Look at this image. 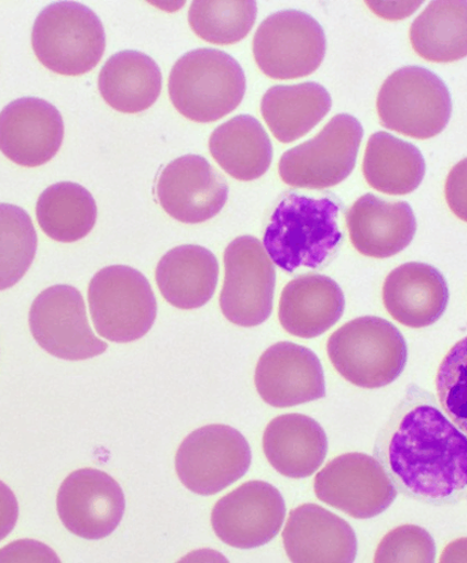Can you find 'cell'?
I'll return each instance as SVG.
<instances>
[{
  "label": "cell",
  "instance_id": "6da1fadb",
  "mask_svg": "<svg viewBox=\"0 0 467 563\" xmlns=\"http://www.w3.org/2000/svg\"><path fill=\"white\" fill-rule=\"evenodd\" d=\"M376 460L397 492L433 506L464 499L467 439L426 394L408 396L378 435Z\"/></svg>",
  "mask_w": 467,
  "mask_h": 563
},
{
  "label": "cell",
  "instance_id": "7a4b0ae2",
  "mask_svg": "<svg viewBox=\"0 0 467 563\" xmlns=\"http://www.w3.org/2000/svg\"><path fill=\"white\" fill-rule=\"evenodd\" d=\"M340 213L341 206L332 198L290 194L266 227L264 249L289 274L302 266L318 269L341 243Z\"/></svg>",
  "mask_w": 467,
  "mask_h": 563
},
{
  "label": "cell",
  "instance_id": "3957f363",
  "mask_svg": "<svg viewBox=\"0 0 467 563\" xmlns=\"http://www.w3.org/2000/svg\"><path fill=\"white\" fill-rule=\"evenodd\" d=\"M168 90L179 113L196 123H212L242 103L246 77L229 53L198 48L186 53L173 66Z\"/></svg>",
  "mask_w": 467,
  "mask_h": 563
},
{
  "label": "cell",
  "instance_id": "277c9868",
  "mask_svg": "<svg viewBox=\"0 0 467 563\" xmlns=\"http://www.w3.org/2000/svg\"><path fill=\"white\" fill-rule=\"evenodd\" d=\"M327 354L345 380L363 388H381L403 373L408 345L402 332L390 321L367 316L333 332Z\"/></svg>",
  "mask_w": 467,
  "mask_h": 563
},
{
  "label": "cell",
  "instance_id": "5b68a950",
  "mask_svg": "<svg viewBox=\"0 0 467 563\" xmlns=\"http://www.w3.org/2000/svg\"><path fill=\"white\" fill-rule=\"evenodd\" d=\"M35 56L46 68L64 76L91 71L105 48L103 25L84 4L59 2L38 13L33 26Z\"/></svg>",
  "mask_w": 467,
  "mask_h": 563
},
{
  "label": "cell",
  "instance_id": "8992f818",
  "mask_svg": "<svg viewBox=\"0 0 467 563\" xmlns=\"http://www.w3.org/2000/svg\"><path fill=\"white\" fill-rule=\"evenodd\" d=\"M88 299L93 327L101 338L111 342H135L155 323L154 291L149 280L133 267H104L92 277Z\"/></svg>",
  "mask_w": 467,
  "mask_h": 563
},
{
  "label": "cell",
  "instance_id": "52a82bcc",
  "mask_svg": "<svg viewBox=\"0 0 467 563\" xmlns=\"http://www.w3.org/2000/svg\"><path fill=\"white\" fill-rule=\"evenodd\" d=\"M381 124L402 135L430 140L451 119V93L444 80L421 66H405L387 78L377 101Z\"/></svg>",
  "mask_w": 467,
  "mask_h": 563
},
{
  "label": "cell",
  "instance_id": "ba28073f",
  "mask_svg": "<svg viewBox=\"0 0 467 563\" xmlns=\"http://www.w3.org/2000/svg\"><path fill=\"white\" fill-rule=\"evenodd\" d=\"M363 139V125L355 117H333L318 136L280 157V179L298 189L325 190L336 186L354 170Z\"/></svg>",
  "mask_w": 467,
  "mask_h": 563
},
{
  "label": "cell",
  "instance_id": "9c48e42d",
  "mask_svg": "<svg viewBox=\"0 0 467 563\" xmlns=\"http://www.w3.org/2000/svg\"><path fill=\"white\" fill-rule=\"evenodd\" d=\"M251 463L252 451L246 438L224 424L197 429L182 441L176 457L181 484L205 496L235 484L248 472Z\"/></svg>",
  "mask_w": 467,
  "mask_h": 563
},
{
  "label": "cell",
  "instance_id": "30bf717a",
  "mask_svg": "<svg viewBox=\"0 0 467 563\" xmlns=\"http://www.w3.org/2000/svg\"><path fill=\"white\" fill-rule=\"evenodd\" d=\"M224 285L220 305L231 323L255 328L273 313L275 264L255 236H238L224 252Z\"/></svg>",
  "mask_w": 467,
  "mask_h": 563
},
{
  "label": "cell",
  "instance_id": "8fae6325",
  "mask_svg": "<svg viewBox=\"0 0 467 563\" xmlns=\"http://www.w3.org/2000/svg\"><path fill=\"white\" fill-rule=\"evenodd\" d=\"M326 53L323 26L309 13L286 10L266 19L253 38V55L259 69L274 79L312 75Z\"/></svg>",
  "mask_w": 467,
  "mask_h": 563
},
{
  "label": "cell",
  "instance_id": "7c38bea8",
  "mask_svg": "<svg viewBox=\"0 0 467 563\" xmlns=\"http://www.w3.org/2000/svg\"><path fill=\"white\" fill-rule=\"evenodd\" d=\"M30 327L37 344L58 358L88 360L109 347L92 332L82 294L71 286H53L40 294L31 308Z\"/></svg>",
  "mask_w": 467,
  "mask_h": 563
},
{
  "label": "cell",
  "instance_id": "4fadbf2b",
  "mask_svg": "<svg viewBox=\"0 0 467 563\" xmlns=\"http://www.w3.org/2000/svg\"><path fill=\"white\" fill-rule=\"evenodd\" d=\"M318 499L356 518L370 519L397 499V489L381 464L365 453H346L331 461L314 481Z\"/></svg>",
  "mask_w": 467,
  "mask_h": 563
},
{
  "label": "cell",
  "instance_id": "5bb4252c",
  "mask_svg": "<svg viewBox=\"0 0 467 563\" xmlns=\"http://www.w3.org/2000/svg\"><path fill=\"white\" fill-rule=\"evenodd\" d=\"M285 519L282 494L268 482L251 481L213 507L211 526L225 544L253 549L271 542Z\"/></svg>",
  "mask_w": 467,
  "mask_h": 563
},
{
  "label": "cell",
  "instance_id": "9a60e30c",
  "mask_svg": "<svg viewBox=\"0 0 467 563\" xmlns=\"http://www.w3.org/2000/svg\"><path fill=\"white\" fill-rule=\"evenodd\" d=\"M125 495L109 474L81 468L66 477L57 496L59 518L78 538L98 541L110 536L125 514Z\"/></svg>",
  "mask_w": 467,
  "mask_h": 563
},
{
  "label": "cell",
  "instance_id": "2e32d148",
  "mask_svg": "<svg viewBox=\"0 0 467 563\" xmlns=\"http://www.w3.org/2000/svg\"><path fill=\"white\" fill-rule=\"evenodd\" d=\"M156 191L159 205L173 219L197 224L221 212L230 187L205 157L185 155L159 174Z\"/></svg>",
  "mask_w": 467,
  "mask_h": 563
},
{
  "label": "cell",
  "instance_id": "e0dca14e",
  "mask_svg": "<svg viewBox=\"0 0 467 563\" xmlns=\"http://www.w3.org/2000/svg\"><path fill=\"white\" fill-rule=\"evenodd\" d=\"M255 383L265 404L290 408L326 396L322 362L303 345L274 344L259 358Z\"/></svg>",
  "mask_w": 467,
  "mask_h": 563
},
{
  "label": "cell",
  "instance_id": "ac0fdd59",
  "mask_svg": "<svg viewBox=\"0 0 467 563\" xmlns=\"http://www.w3.org/2000/svg\"><path fill=\"white\" fill-rule=\"evenodd\" d=\"M64 140V122L55 106L23 98L0 112V152L22 167H40L57 155Z\"/></svg>",
  "mask_w": 467,
  "mask_h": 563
},
{
  "label": "cell",
  "instance_id": "d6986e66",
  "mask_svg": "<svg viewBox=\"0 0 467 563\" xmlns=\"http://www.w3.org/2000/svg\"><path fill=\"white\" fill-rule=\"evenodd\" d=\"M282 536L291 562L352 563L357 556L356 534L348 522L314 504L292 509Z\"/></svg>",
  "mask_w": 467,
  "mask_h": 563
},
{
  "label": "cell",
  "instance_id": "ffe728a7",
  "mask_svg": "<svg viewBox=\"0 0 467 563\" xmlns=\"http://www.w3.org/2000/svg\"><path fill=\"white\" fill-rule=\"evenodd\" d=\"M353 246L364 256L385 260L405 250L415 238V213L407 202H387L367 194L346 213Z\"/></svg>",
  "mask_w": 467,
  "mask_h": 563
},
{
  "label": "cell",
  "instance_id": "44dd1931",
  "mask_svg": "<svg viewBox=\"0 0 467 563\" xmlns=\"http://www.w3.org/2000/svg\"><path fill=\"white\" fill-rule=\"evenodd\" d=\"M448 286L442 273L424 263L400 265L386 277L382 300L398 323L423 329L436 323L446 311Z\"/></svg>",
  "mask_w": 467,
  "mask_h": 563
},
{
  "label": "cell",
  "instance_id": "7402d4cb",
  "mask_svg": "<svg viewBox=\"0 0 467 563\" xmlns=\"http://www.w3.org/2000/svg\"><path fill=\"white\" fill-rule=\"evenodd\" d=\"M345 298L337 282L324 275H302L285 287L278 307L280 325L292 336L315 339L338 323Z\"/></svg>",
  "mask_w": 467,
  "mask_h": 563
},
{
  "label": "cell",
  "instance_id": "603a6c76",
  "mask_svg": "<svg viewBox=\"0 0 467 563\" xmlns=\"http://www.w3.org/2000/svg\"><path fill=\"white\" fill-rule=\"evenodd\" d=\"M263 449L280 475L304 478L323 465L329 442L324 428L315 420L302 413H287L266 427Z\"/></svg>",
  "mask_w": 467,
  "mask_h": 563
},
{
  "label": "cell",
  "instance_id": "cb8c5ba5",
  "mask_svg": "<svg viewBox=\"0 0 467 563\" xmlns=\"http://www.w3.org/2000/svg\"><path fill=\"white\" fill-rule=\"evenodd\" d=\"M220 266L215 254L198 245L168 251L156 267L163 297L180 310L207 305L218 288Z\"/></svg>",
  "mask_w": 467,
  "mask_h": 563
},
{
  "label": "cell",
  "instance_id": "d4e9b609",
  "mask_svg": "<svg viewBox=\"0 0 467 563\" xmlns=\"http://www.w3.org/2000/svg\"><path fill=\"white\" fill-rule=\"evenodd\" d=\"M99 89L112 109L140 113L157 101L163 90V74L156 62L144 53L123 51L103 65Z\"/></svg>",
  "mask_w": 467,
  "mask_h": 563
},
{
  "label": "cell",
  "instance_id": "484cf974",
  "mask_svg": "<svg viewBox=\"0 0 467 563\" xmlns=\"http://www.w3.org/2000/svg\"><path fill=\"white\" fill-rule=\"evenodd\" d=\"M209 150L221 168L236 180L259 179L269 170L274 150L255 117L237 115L212 132Z\"/></svg>",
  "mask_w": 467,
  "mask_h": 563
},
{
  "label": "cell",
  "instance_id": "4316f807",
  "mask_svg": "<svg viewBox=\"0 0 467 563\" xmlns=\"http://www.w3.org/2000/svg\"><path fill=\"white\" fill-rule=\"evenodd\" d=\"M332 99L314 82L276 86L265 92L262 115L280 143H292L312 131L330 112Z\"/></svg>",
  "mask_w": 467,
  "mask_h": 563
},
{
  "label": "cell",
  "instance_id": "83f0119b",
  "mask_svg": "<svg viewBox=\"0 0 467 563\" xmlns=\"http://www.w3.org/2000/svg\"><path fill=\"white\" fill-rule=\"evenodd\" d=\"M364 174L374 190L404 196L419 189L425 174V161L415 145L390 133L377 132L367 143Z\"/></svg>",
  "mask_w": 467,
  "mask_h": 563
},
{
  "label": "cell",
  "instance_id": "f1b7e54d",
  "mask_svg": "<svg viewBox=\"0 0 467 563\" xmlns=\"http://www.w3.org/2000/svg\"><path fill=\"white\" fill-rule=\"evenodd\" d=\"M466 2H433L413 21L410 42L418 55L429 62L451 63L466 57Z\"/></svg>",
  "mask_w": 467,
  "mask_h": 563
},
{
  "label": "cell",
  "instance_id": "f546056e",
  "mask_svg": "<svg viewBox=\"0 0 467 563\" xmlns=\"http://www.w3.org/2000/svg\"><path fill=\"white\" fill-rule=\"evenodd\" d=\"M38 225L59 243L86 238L98 219V206L84 186L64 181L52 185L37 199Z\"/></svg>",
  "mask_w": 467,
  "mask_h": 563
},
{
  "label": "cell",
  "instance_id": "4dcf8cb0",
  "mask_svg": "<svg viewBox=\"0 0 467 563\" xmlns=\"http://www.w3.org/2000/svg\"><path fill=\"white\" fill-rule=\"evenodd\" d=\"M257 12V3L249 0H196L189 11V23L192 31L205 42L232 45L248 35L256 23Z\"/></svg>",
  "mask_w": 467,
  "mask_h": 563
},
{
  "label": "cell",
  "instance_id": "1f68e13d",
  "mask_svg": "<svg viewBox=\"0 0 467 563\" xmlns=\"http://www.w3.org/2000/svg\"><path fill=\"white\" fill-rule=\"evenodd\" d=\"M37 234L25 210L0 203V291L23 278L34 262Z\"/></svg>",
  "mask_w": 467,
  "mask_h": 563
},
{
  "label": "cell",
  "instance_id": "d6a6232c",
  "mask_svg": "<svg viewBox=\"0 0 467 563\" xmlns=\"http://www.w3.org/2000/svg\"><path fill=\"white\" fill-rule=\"evenodd\" d=\"M436 558V545L432 534L418 526L399 527L381 540L374 562L433 563Z\"/></svg>",
  "mask_w": 467,
  "mask_h": 563
},
{
  "label": "cell",
  "instance_id": "836d02e7",
  "mask_svg": "<svg viewBox=\"0 0 467 563\" xmlns=\"http://www.w3.org/2000/svg\"><path fill=\"white\" fill-rule=\"evenodd\" d=\"M466 341L447 355L437 375L440 400L453 420L466 429Z\"/></svg>",
  "mask_w": 467,
  "mask_h": 563
},
{
  "label": "cell",
  "instance_id": "e575fe53",
  "mask_svg": "<svg viewBox=\"0 0 467 563\" xmlns=\"http://www.w3.org/2000/svg\"><path fill=\"white\" fill-rule=\"evenodd\" d=\"M446 197L453 212L466 221V159L451 172L446 184Z\"/></svg>",
  "mask_w": 467,
  "mask_h": 563
},
{
  "label": "cell",
  "instance_id": "d590c367",
  "mask_svg": "<svg viewBox=\"0 0 467 563\" xmlns=\"http://www.w3.org/2000/svg\"><path fill=\"white\" fill-rule=\"evenodd\" d=\"M19 503L15 494L0 481V541L16 527L19 520Z\"/></svg>",
  "mask_w": 467,
  "mask_h": 563
},
{
  "label": "cell",
  "instance_id": "8d00e7d4",
  "mask_svg": "<svg viewBox=\"0 0 467 563\" xmlns=\"http://www.w3.org/2000/svg\"><path fill=\"white\" fill-rule=\"evenodd\" d=\"M369 9L377 13L378 16L397 21L403 20L415 12L422 2H366Z\"/></svg>",
  "mask_w": 467,
  "mask_h": 563
}]
</instances>
